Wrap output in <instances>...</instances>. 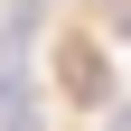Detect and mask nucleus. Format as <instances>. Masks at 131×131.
<instances>
[{
	"label": "nucleus",
	"mask_w": 131,
	"mask_h": 131,
	"mask_svg": "<svg viewBox=\"0 0 131 131\" xmlns=\"http://www.w3.org/2000/svg\"><path fill=\"white\" fill-rule=\"evenodd\" d=\"M0 131H47V122H38V103H28V94H19V103L0 112Z\"/></svg>",
	"instance_id": "obj_2"
},
{
	"label": "nucleus",
	"mask_w": 131,
	"mask_h": 131,
	"mask_svg": "<svg viewBox=\"0 0 131 131\" xmlns=\"http://www.w3.org/2000/svg\"><path fill=\"white\" fill-rule=\"evenodd\" d=\"M66 84L84 94V103H103V56H94V47H75V56H66Z\"/></svg>",
	"instance_id": "obj_1"
},
{
	"label": "nucleus",
	"mask_w": 131,
	"mask_h": 131,
	"mask_svg": "<svg viewBox=\"0 0 131 131\" xmlns=\"http://www.w3.org/2000/svg\"><path fill=\"white\" fill-rule=\"evenodd\" d=\"M103 131H131V112H112V122H103Z\"/></svg>",
	"instance_id": "obj_4"
},
{
	"label": "nucleus",
	"mask_w": 131,
	"mask_h": 131,
	"mask_svg": "<svg viewBox=\"0 0 131 131\" xmlns=\"http://www.w3.org/2000/svg\"><path fill=\"white\" fill-rule=\"evenodd\" d=\"M112 28H122V38H131V0H122V9H112Z\"/></svg>",
	"instance_id": "obj_3"
}]
</instances>
